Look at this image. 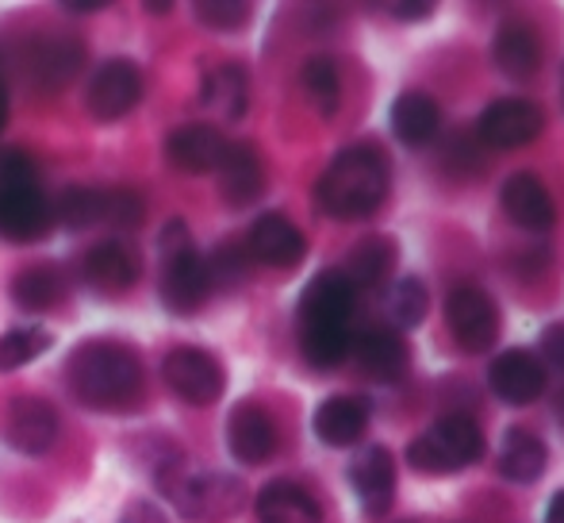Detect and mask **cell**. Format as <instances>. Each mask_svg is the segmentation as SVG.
I'll use <instances>...</instances> for the list:
<instances>
[{"label":"cell","mask_w":564,"mask_h":523,"mask_svg":"<svg viewBox=\"0 0 564 523\" xmlns=\"http://www.w3.org/2000/svg\"><path fill=\"white\" fill-rule=\"evenodd\" d=\"M66 385L93 412H134L142 401V362L119 339H89L69 354Z\"/></svg>","instance_id":"1"},{"label":"cell","mask_w":564,"mask_h":523,"mask_svg":"<svg viewBox=\"0 0 564 523\" xmlns=\"http://www.w3.org/2000/svg\"><path fill=\"white\" fill-rule=\"evenodd\" d=\"M354 285L338 269H323L300 297V351L315 370H335L354 346Z\"/></svg>","instance_id":"2"},{"label":"cell","mask_w":564,"mask_h":523,"mask_svg":"<svg viewBox=\"0 0 564 523\" xmlns=\"http://www.w3.org/2000/svg\"><path fill=\"white\" fill-rule=\"evenodd\" d=\"M388 181H392V166H388L384 150L357 142V147L335 154V162L323 170L319 185H315V204L323 216L341 220V224L369 220L384 204Z\"/></svg>","instance_id":"3"},{"label":"cell","mask_w":564,"mask_h":523,"mask_svg":"<svg viewBox=\"0 0 564 523\" xmlns=\"http://www.w3.org/2000/svg\"><path fill=\"white\" fill-rule=\"evenodd\" d=\"M212 292L208 258H200L185 220H165L158 232V297L165 312L193 316Z\"/></svg>","instance_id":"4"},{"label":"cell","mask_w":564,"mask_h":523,"mask_svg":"<svg viewBox=\"0 0 564 523\" xmlns=\"http://www.w3.org/2000/svg\"><path fill=\"white\" fill-rule=\"evenodd\" d=\"M54 212L35 185V162L23 150L0 158V235L12 243H35L51 232Z\"/></svg>","instance_id":"5"},{"label":"cell","mask_w":564,"mask_h":523,"mask_svg":"<svg viewBox=\"0 0 564 523\" xmlns=\"http://www.w3.org/2000/svg\"><path fill=\"white\" fill-rule=\"evenodd\" d=\"M480 455H484V431L468 416L434 419L408 447V462L419 473H457L465 466L480 462Z\"/></svg>","instance_id":"6"},{"label":"cell","mask_w":564,"mask_h":523,"mask_svg":"<svg viewBox=\"0 0 564 523\" xmlns=\"http://www.w3.org/2000/svg\"><path fill=\"white\" fill-rule=\"evenodd\" d=\"M165 501L188 523H227L246 504V489L230 473H193L188 470Z\"/></svg>","instance_id":"7"},{"label":"cell","mask_w":564,"mask_h":523,"mask_svg":"<svg viewBox=\"0 0 564 523\" xmlns=\"http://www.w3.org/2000/svg\"><path fill=\"white\" fill-rule=\"evenodd\" d=\"M162 377L193 408H212L227 389L224 362L212 351H204V346H177V351H170L162 362Z\"/></svg>","instance_id":"8"},{"label":"cell","mask_w":564,"mask_h":523,"mask_svg":"<svg viewBox=\"0 0 564 523\" xmlns=\"http://www.w3.org/2000/svg\"><path fill=\"white\" fill-rule=\"evenodd\" d=\"M446 320H449V331H453V339H457L460 351L484 354L496 346L499 308H496V300H491L484 289H476V285H460V289L449 292Z\"/></svg>","instance_id":"9"},{"label":"cell","mask_w":564,"mask_h":523,"mask_svg":"<svg viewBox=\"0 0 564 523\" xmlns=\"http://www.w3.org/2000/svg\"><path fill=\"white\" fill-rule=\"evenodd\" d=\"M139 100H142V74L127 58H108L105 66H97L89 89H85V108L100 124L123 120L127 113H134Z\"/></svg>","instance_id":"10"},{"label":"cell","mask_w":564,"mask_h":523,"mask_svg":"<svg viewBox=\"0 0 564 523\" xmlns=\"http://www.w3.org/2000/svg\"><path fill=\"white\" fill-rule=\"evenodd\" d=\"M58 439V408L43 396H15L4 412V442L15 455H46Z\"/></svg>","instance_id":"11"},{"label":"cell","mask_w":564,"mask_h":523,"mask_svg":"<svg viewBox=\"0 0 564 523\" xmlns=\"http://www.w3.org/2000/svg\"><path fill=\"white\" fill-rule=\"evenodd\" d=\"M545 131V113L534 100L522 97H503L496 105H488V113L480 116V139L496 150H514L534 142Z\"/></svg>","instance_id":"12"},{"label":"cell","mask_w":564,"mask_h":523,"mask_svg":"<svg viewBox=\"0 0 564 523\" xmlns=\"http://www.w3.org/2000/svg\"><path fill=\"white\" fill-rule=\"evenodd\" d=\"M142 274V258L134 250V243L127 239H100L97 247L85 250L82 258V277L89 289L105 292V297H116V292H127Z\"/></svg>","instance_id":"13"},{"label":"cell","mask_w":564,"mask_h":523,"mask_svg":"<svg viewBox=\"0 0 564 523\" xmlns=\"http://www.w3.org/2000/svg\"><path fill=\"white\" fill-rule=\"evenodd\" d=\"M246 250H250V258L261 262V266L289 269V266H296V262H304L307 239L289 216L265 212V216L253 220L250 235H246Z\"/></svg>","instance_id":"14"},{"label":"cell","mask_w":564,"mask_h":523,"mask_svg":"<svg viewBox=\"0 0 564 523\" xmlns=\"http://www.w3.org/2000/svg\"><path fill=\"white\" fill-rule=\"evenodd\" d=\"M488 385L496 389L499 401L522 408V404H534L545 393V366L538 354L514 346V351H503L499 359H491Z\"/></svg>","instance_id":"15"},{"label":"cell","mask_w":564,"mask_h":523,"mask_svg":"<svg viewBox=\"0 0 564 523\" xmlns=\"http://www.w3.org/2000/svg\"><path fill=\"white\" fill-rule=\"evenodd\" d=\"M227 447L242 466H265L276 450V424L261 404H238L227 419Z\"/></svg>","instance_id":"16"},{"label":"cell","mask_w":564,"mask_h":523,"mask_svg":"<svg viewBox=\"0 0 564 523\" xmlns=\"http://www.w3.org/2000/svg\"><path fill=\"white\" fill-rule=\"evenodd\" d=\"M216 178L219 196L230 209H246V204H253L265 193V166H261V154L250 142H227L224 158L216 166Z\"/></svg>","instance_id":"17"},{"label":"cell","mask_w":564,"mask_h":523,"mask_svg":"<svg viewBox=\"0 0 564 523\" xmlns=\"http://www.w3.org/2000/svg\"><path fill=\"white\" fill-rule=\"evenodd\" d=\"M349 485H354V497L361 501V509L369 516H380V512L392 509L395 501V462L384 447H365L361 455L349 462Z\"/></svg>","instance_id":"18"},{"label":"cell","mask_w":564,"mask_h":523,"mask_svg":"<svg viewBox=\"0 0 564 523\" xmlns=\"http://www.w3.org/2000/svg\"><path fill=\"white\" fill-rule=\"evenodd\" d=\"M503 212L522 227V232H550L557 224V204L553 193L542 185V178L534 173H514L503 185Z\"/></svg>","instance_id":"19"},{"label":"cell","mask_w":564,"mask_h":523,"mask_svg":"<svg viewBox=\"0 0 564 523\" xmlns=\"http://www.w3.org/2000/svg\"><path fill=\"white\" fill-rule=\"evenodd\" d=\"M227 139L216 124H185L165 139V158L185 173H216Z\"/></svg>","instance_id":"20"},{"label":"cell","mask_w":564,"mask_h":523,"mask_svg":"<svg viewBox=\"0 0 564 523\" xmlns=\"http://www.w3.org/2000/svg\"><path fill=\"white\" fill-rule=\"evenodd\" d=\"M349 351L357 354V366L369 377H377V382H400V377L408 374L411 351L400 331L372 328V331H365V335H357Z\"/></svg>","instance_id":"21"},{"label":"cell","mask_w":564,"mask_h":523,"mask_svg":"<svg viewBox=\"0 0 564 523\" xmlns=\"http://www.w3.org/2000/svg\"><path fill=\"white\" fill-rule=\"evenodd\" d=\"M491 58H496L499 74L514 77V82H530L542 70V39L530 23L511 20L499 28L496 43H491Z\"/></svg>","instance_id":"22"},{"label":"cell","mask_w":564,"mask_h":523,"mask_svg":"<svg viewBox=\"0 0 564 523\" xmlns=\"http://www.w3.org/2000/svg\"><path fill=\"white\" fill-rule=\"evenodd\" d=\"M261 523H323V509L296 481H269L253 501Z\"/></svg>","instance_id":"23"},{"label":"cell","mask_w":564,"mask_h":523,"mask_svg":"<svg viewBox=\"0 0 564 523\" xmlns=\"http://www.w3.org/2000/svg\"><path fill=\"white\" fill-rule=\"evenodd\" d=\"M200 100L208 113H219L224 120H242L250 108V74L242 62H224L208 70L200 85Z\"/></svg>","instance_id":"24"},{"label":"cell","mask_w":564,"mask_h":523,"mask_svg":"<svg viewBox=\"0 0 564 523\" xmlns=\"http://www.w3.org/2000/svg\"><path fill=\"white\" fill-rule=\"evenodd\" d=\"M369 431V408L357 396H330L315 408V435L327 447H354Z\"/></svg>","instance_id":"25"},{"label":"cell","mask_w":564,"mask_h":523,"mask_svg":"<svg viewBox=\"0 0 564 523\" xmlns=\"http://www.w3.org/2000/svg\"><path fill=\"white\" fill-rule=\"evenodd\" d=\"M442 128V108L438 100L431 97V93H400L392 105V131L400 142H408V147H426V142L438 135Z\"/></svg>","instance_id":"26"},{"label":"cell","mask_w":564,"mask_h":523,"mask_svg":"<svg viewBox=\"0 0 564 523\" xmlns=\"http://www.w3.org/2000/svg\"><path fill=\"white\" fill-rule=\"evenodd\" d=\"M395 258H400L395 239H388V235H369V239H361L354 250H349L338 274L354 285V292L357 289H372V285H380L388 274H392Z\"/></svg>","instance_id":"27"},{"label":"cell","mask_w":564,"mask_h":523,"mask_svg":"<svg viewBox=\"0 0 564 523\" xmlns=\"http://www.w3.org/2000/svg\"><path fill=\"white\" fill-rule=\"evenodd\" d=\"M550 466V450L538 439L530 427H511L503 435V450H499V473L507 481H519V485H530L538 481Z\"/></svg>","instance_id":"28"},{"label":"cell","mask_w":564,"mask_h":523,"mask_svg":"<svg viewBox=\"0 0 564 523\" xmlns=\"http://www.w3.org/2000/svg\"><path fill=\"white\" fill-rule=\"evenodd\" d=\"M62 297H66V277H62V269L51 266V262L28 266L12 277V300L23 312H51Z\"/></svg>","instance_id":"29"},{"label":"cell","mask_w":564,"mask_h":523,"mask_svg":"<svg viewBox=\"0 0 564 523\" xmlns=\"http://www.w3.org/2000/svg\"><path fill=\"white\" fill-rule=\"evenodd\" d=\"M51 212L66 232H89V227L105 224V193L89 185H69L58 196V204H51Z\"/></svg>","instance_id":"30"},{"label":"cell","mask_w":564,"mask_h":523,"mask_svg":"<svg viewBox=\"0 0 564 523\" xmlns=\"http://www.w3.org/2000/svg\"><path fill=\"white\" fill-rule=\"evenodd\" d=\"M300 85H304L307 100L315 105L319 116H335L338 105H341V77H338V66L327 58V54H315V58L304 62L300 70Z\"/></svg>","instance_id":"31"},{"label":"cell","mask_w":564,"mask_h":523,"mask_svg":"<svg viewBox=\"0 0 564 523\" xmlns=\"http://www.w3.org/2000/svg\"><path fill=\"white\" fill-rule=\"evenodd\" d=\"M54 346L51 331L43 328H12L0 335V374H12V370L31 366L35 359H43Z\"/></svg>","instance_id":"32"},{"label":"cell","mask_w":564,"mask_h":523,"mask_svg":"<svg viewBox=\"0 0 564 523\" xmlns=\"http://www.w3.org/2000/svg\"><path fill=\"white\" fill-rule=\"evenodd\" d=\"M426 308H431V297L419 277H400L388 292V316L395 328H419L426 320Z\"/></svg>","instance_id":"33"},{"label":"cell","mask_w":564,"mask_h":523,"mask_svg":"<svg viewBox=\"0 0 564 523\" xmlns=\"http://www.w3.org/2000/svg\"><path fill=\"white\" fill-rule=\"evenodd\" d=\"M142 220H147V201L134 189L105 193V224H112L116 232H139Z\"/></svg>","instance_id":"34"},{"label":"cell","mask_w":564,"mask_h":523,"mask_svg":"<svg viewBox=\"0 0 564 523\" xmlns=\"http://www.w3.org/2000/svg\"><path fill=\"white\" fill-rule=\"evenodd\" d=\"M193 12L212 31H238L250 23V4H242V0H200Z\"/></svg>","instance_id":"35"},{"label":"cell","mask_w":564,"mask_h":523,"mask_svg":"<svg viewBox=\"0 0 564 523\" xmlns=\"http://www.w3.org/2000/svg\"><path fill=\"white\" fill-rule=\"evenodd\" d=\"M82 66V46L77 43H51L46 51H39V70H43V82L62 85L66 77L77 74Z\"/></svg>","instance_id":"36"},{"label":"cell","mask_w":564,"mask_h":523,"mask_svg":"<svg viewBox=\"0 0 564 523\" xmlns=\"http://www.w3.org/2000/svg\"><path fill=\"white\" fill-rule=\"evenodd\" d=\"M246 258H250V250H242V247H219L216 255L208 258V274H212V289L216 285H230V281H238V277L246 274Z\"/></svg>","instance_id":"37"},{"label":"cell","mask_w":564,"mask_h":523,"mask_svg":"<svg viewBox=\"0 0 564 523\" xmlns=\"http://www.w3.org/2000/svg\"><path fill=\"white\" fill-rule=\"evenodd\" d=\"M542 366H553L564 374V323H553L542 335Z\"/></svg>","instance_id":"38"},{"label":"cell","mask_w":564,"mask_h":523,"mask_svg":"<svg viewBox=\"0 0 564 523\" xmlns=\"http://www.w3.org/2000/svg\"><path fill=\"white\" fill-rule=\"evenodd\" d=\"M119 523H165V516L158 512V504L150 501H131L123 509V516H119Z\"/></svg>","instance_id":"39"},{"label":"cell","mask_w":564,"mask_h":523,"mask_svg":"<svg viewBox=\"0 0 564 523\" xmlns=\"http://www.w3.org/2000/svg\"><path fill=\"white\" fill-rule=\"evenodd\" d=\"M388 12L392 15H400V20H408V23H423V20H431V12H434V4H388Z\"/></svg>","instance_id":"40"},{"label":"cell","mask_w":564,"mask_h":523,"mask_svg":"<svg viewBox=\"0 0 564 523\" xmlns=\"http://www.w3.org/2000/svg\"><path fill=\"white\" fill-rule=\"evenodd\" d=\"M545 523H564V489L561 493H553L550 509H545Z\"/></svg>","instance_id":"41"},{"label":"cell","mask_w":564,"mask_h":523,"mask_svg":"<svg viewBox=\"0 0 564 523\" xmlns=\"http://www.w3.org/2000/svg\"><path fill=\"white\" fill-rule=\"evenodd\" d=\"M4 120H8V93H4V85H0V128H4Z\"/></svg>","instance_id":"42"},{"label":"cell","mask_w":564,"mask_h":523,"mask_svg":"<svg viewBox=\"0 0 564 523\" xmlns=\"http://www.w3.org/2000/svg\"><path fill=\"white\" fill-rule=\"evenodd\" d=\"M66 8H69V12H97L100 4H66Z\"/></svg>","instance_id":"43"}]
</instances>
